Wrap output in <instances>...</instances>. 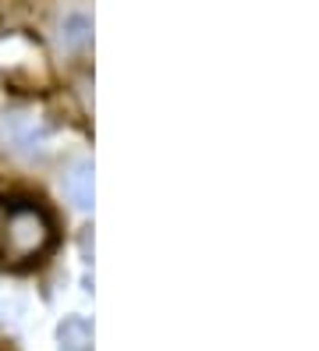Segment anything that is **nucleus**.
<instances>
[{"label":"nucleus","instance_id":"3","mask_svg":"<svg viewBox=\"0 0 319 351\" xmlns=\"http://www.w3.org/2000/svg\"><path fill=\"white\" fill-rule=\"evenodd\" d=\"M57 341H60V351H89L93 344V330L85 319L71 316V319H64L60 330H57Z\"/></svg>","mask_w":319,"mask_h":351},{"label":"nucleus","instance_id":"4","mask_svg":"<svg viewBox=\"0 0 319 351\" xmlns=\"http://www.w3.org/2000/svg\"><path fill=\"white\" fill-rule=\"evenodd\" d=\"M89 39H93V22L85 14H71V18H64V25H60V43L68 47V50H85L89 47Z\"/></svg>","mask_w":319,"mask_h":351},{"label":"nucleus","instance_id":"5","mask_svg":"<svg viewBox=\"0 0 319 351\" xmlns=\"http://www.w3.org/2000/svg\"><path fill=\"white\" fill-rule=\"evenodd\" d=\"M4 220H8V206L0 202V241H4Z\"/></svg>","mask_w":319,"mask_h":351},{"label":"nucleus","instance_id":"1","mask_svg":"<svg viewBox=\"0 0 319 351\" xmlns=\"http://www.w3.org/2000/svg\"><path fill=\"white\" fill-rule=\"evenodd\" d=\"M50 249H54V220L25 199L11 202L4 220V256L14 263H29L47 256Z\"/></svg>","mask_w":319,"mask_h":351},{"label":"nucleus","instance_id":"2","mask_svg":"<svg viewBox=\"0 0 319 351\" xmlns=\"http://www.w3.org/2000/svg\"><path fill=\"white\" fill-rule=\"evenodd\" d=\"M64 192H68V199L75 206H82V210L93 206V163L89 160H78L75 167L64 174Z\"/></svg>","mask_w":319,"mask_h":351}]
</instances>
